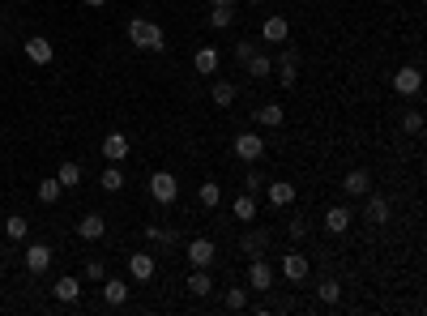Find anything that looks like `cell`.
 I'll return each instance as SVG.
<instances>
[{
	"label": "cell",
	"mask_w": 427,
	"mask_h": 316,
	"mask_svg": "<svg viewBox=\"0 0 427 316\" xmlns=\"http://www.w3.org/2000/svg\"><path fill=\"white\" fill-rule=\"evenodd\" d=\"M51 265V248L47 244H26V274H47Z\"/></svg>",
	"instance_id": "15"
},
{
	"label": "cell",
	"mask_w": 427,
	"mask_h": 316,
	"mask_svg": "<svg viewBox=\"0 0 427 316\" xmlns=\"http://www.w3.org/2000/svg\"><path fill=\"white\" fill-rule=\"evenodd\" d=\"M244 192H265V171H256V163H248L244 171Z\"/></svg>",
	"instance_id": "34"
},
{
	"label": "cell",
	"mask_w": 427,
	"mask_h": 316,
	"mask_svg": "<svg viewBox=\"0 0 427 316\" xmlns=\"http://www.w3.org/2000/svg\"><path fill=\"white\" fill-rule=\"evenodd\" d=\"M51 295H56L60 303H77V295H81V278H73V274H65L56 287H51Z\"/></svg>",
	"instance_id": "23"
},
{
	"label": "cell",
	"mask_w": 427,
	"mask_h": 316,
	"mask_svg": "<svg viewBox=\"0 0 427 316\" xmlns=\"http://www.w3.org/2000/svg\"><path fill=\"white\" fill-rule=\"evenodd\" d=\"M270 239H274V235H270V227H265V231H261V227H252V231H248V235L239 239V248H244L248 256H265V248H270Z\"/></svg>",
	"instance_id": "19"
},
{
	"label": "cell",
	"mask_w": 427,
	"mask_h": 316,
	"mask_svg": "<svg viewBox=\"0 0 427 316\" xmlns=\"http://www.w3.org/2000/svg\"><path fill=\"white\" fill-rule=\"evenodd\" d=\"M26 60H30V65H51V60H56V47H51V39L30 34V39H26Z\"/></svg>",
	"instance_id": "11"
},
{
	"label": "cell",
	"mask_w": 427,
	"mask_h": 316,
	"mask_svg": "<svg viewBox=\"0 0 427 316\" xmlns=\"http://www.w3.org/2000/svg\"><path fill=\"white\" fill-rule=\"evenodd\" d=\"M338 299H342V282L325 278V282H320V303H338Z\"/></svg>",
	"instance_id": "37"
},
{
	"label": "cell",
	"mask_w": 427,
	"mask_h": 316,
	"mask_svg": "<svg viewBox=\"0 0 427 316\" xmlns=\"http://www.w3.org/2000/svg\"><path fill=\"white\" fill-rule=\"evenodd\" d=\"M86 278H90V282H103V278H107V265H103V261H90V265H86Z\"/></svg>",
	"instance_id": "41"
},
{
	"label": "cell",
	"mask_w": 427,
	"mask_h": 316,
	"mask_svg": "<svg viewBox=\"0 0 427 316\" xmlns=\"http://www.w3.org/2000/svg\"><path fill=\"white\" fill-rule=\"evenodd\" d=\"M56 180H60V188H77V184H81V167H77V163H60Z\"/></svg>",
	"instance_id": "33"
},
{
	"label": "cell",
	"mask_w": 427,
	"mask_h": 316,
	"mask_svg": "<svg viewBox=\"0 0 427 316\" xmlns=\"http://www.w3.org/2000/svg\"><path fill=\"white\" fill-rule=\"evenodd\" d=\"M209 5H223V9H235V0H209Z\"/></svg>",
	"instance_id": "42"
},
{
	"label": "cell",
	"mask_w": 427,
	"mask_h": 316,
	"mask_svg": "<svg viewBox=\"0 0 427 316\" xmlns=\"http://www.w3.org/2000/svg\"><path fill=\"white\" fill-rule=\"evenodd\" d=\"M252 120H256V124H265V129H278V124L287 120V112H282V103H265V107H256V112H252Z\"/></svg>",
	"instance_id": "22"
},
{
	"label": "cell",
	"mask_w": 427,
	"mask_h": 316,
	"mask_svg": "<svg viewBox=\"0 0 427 316\" xmlns=\"http://www.w3.org/2000/svg\"><path fill=\"white\" fill-rule=\"evenodd\" d=\"M295 197H299V188L295 184H287V180H265V201H270L274 209H287V205H295Z\"/></svg>",
	"instance_id": "9"
},
{
	"label": "cell",
	"mask_w": 427,
	"mask_h": 316,
	"mask_svg": "<svg viewBox=\"0 0 427 316\" xmlns=\"http://www.w3.org/2000/svg\"><path fill=\"white\" fill-rule=\"evenodd\" d=\"M223 303H227V312H244V308H248V291H244V287H231Z\"/></svg>",
	"instance_id": "36"
},
{
	"label": "cell",
	"mask_w": 427,
	"mask_h": 316,
	"mask_svg": "<svg viewBox=\"0 0 427 316\" xmlns=\"http://www.w3.org/2000/svg\"><path fill=\"white\" fill-rule=\"evenodd\" d=\"M274 73H278V86H287V90L299 86V47H287L282 51V56L274 60Z\"/></svg>",
	"instance_id": "5"
},
{
	"label": "cell",
	"mask_w": 427,
	"mask_h": 316,
	"mask_svg": "<svg viewBox=\"0 0 427 316\" xmlns=\"http://www.w3.org/2000/svg\"><path fill=\"white\" fill-rule=\"evenodd\" d=\"M231 214H235L239 223H256V214H261V205H256V192H244V197H235V201H231Z\"/></svg>",
	"instance_id": "20"
},
{
	"label": "cell",
	"mask_w": 427,
	"mask_h": 316,
	"mask_svg": "<svg viewBox=\"0 0 427 316\" xmlns=\"http://www.w3.org/2000/svg\"><path fill=\"white\" fill-rule=\"evenodd\" d=\"M77 235H81V239H103V235H107V218H103V214H86V218L77 223Z\"/></svg>",
	"instance_id": "24"
},
{
	"label": "cell",
	"mask_w": 427,
	"mask_h": 316,
	"mask_svg": "<svg viewBox=\"0 0 427 316\" xmlns=\"http://www.w3.org/2000/svg\"><path fill=\"white\" fill-rule=\"evenodd\" d=\"M363 218H367V223H376V227H385V223L393 218V205H389V197H381V192H367V209H363Z\"/></svg>",
	"instance_id": "12"
},
{
	"label": "cell",
	"mask_w": 427,
	"mask_h": 316,
	"mask_svg": "<svg viewBox=\"0 0 427 316\" xmlns=\"http://www.w3.org/2000/svg\"><path fill=\"white\" fill-rule=\"evenodd\" d=\"M18 5H30V0H18Z\"/></svg>",
	"instance_id": "45"
},
{
	"label": "cell",
	"mask_w": 427,
	"mask_h": 316,
	"mask_svg": "<svg viewBox=\"0 0 427 316\" xmlns=\"http://www.w3.org/2000/svg\"><path fill=\"white\" fill-rule=\"evenodd\" d=\"M308 231H312V223H308V218H291V223H287V235H291V239H303Z\"/></svg>",
	"instance_id": "40"
},
{
	"label": "cell",
	"mask_w": 427,
	"mask_h": 316,
	"mask_svg": "<svg viewBox=\"0 0 427 316\" xmlns=\"http://www.w3.org/2000/svg\"><path fill=\"white\" fill-rule=\"evenodd\" d=\"M218 65H223L218 47H197V56H192V69H197L201 77H214V73H218Z\"/></svg>",
	"instance_id": "17"
},
{
	"label": "cell",
	"mask_w": 427,
	"mask_h": 316,
	"mask_svg": "<svg viewBox=\"0 0 427 316\" xmlns=\"http://www.w3.org/2000/svg\"><path fill=\"white\" fill-rule=\"evenodd\" d=\"M184 256H188V265H192V270H209V265H214V256H218V244L205 239V235H197V239H188Z\"/></svg>",
	"instance_id": "3"
},
{
	"label": "cell",
	"mask_w": 427,
	"mask_h": 316,
	"mask_svg": "<svg viewBox=\"0 0 427 316\" xmlns=\"http://www.w3.org/2000/svg\"><path fill=\"white\" fill-rule=\"evenodd\" d=\"M342 192H346V197H367V192H372V176H367L363 167L346 171V176H342Z\"/></svg>",
	"instance_id": "16"
},
{
	"label": "cell",
	"mask_w": 427,
	"mask_h": 316,
	"mask_svg": "<svg viewBox=\"0 0 427 316\" xmlns=\"http://www.w3.org/2000/svg\"><path fill=\"white\" fill-rule=\"evenodd\" d=\"M350 223H355V209H350V205H329V209H325V231H329V235H346Z\"/></svg>",
	"instance_id": "10"
},
{
	"label": "cell",
	"mask_w": 427,
	"mask_h": 316,
	"mask_svg": "<svg viewBox=\"0 0 427 316\" xmlns=\"http://www.w3.org/2000/svg\"><path fill=\"white\" fill-rule=\"evenodd\" d=\"M209 98H214V107H235L239 90H235L231 81H214V86H209Z\"/></svg>",
	"instance_id": "25"
},
{
	"label": "cell",
	"mask_w": 427,
	"mask_h": 316,
	"mask_svg": "<svg viewBox=\"0 0 427 316\" xmlns=\"http://www.w3.org/2000/svg\"><path fill=\"white\" fill-rule=\"evenodd\" d=\"M197 201H201L205 209H218V205H223V188L214 184V180H205V184H197Z\"/></svg>",
	"instance_id": "26"
},
{
	"label": "cell",
	"mask_w": 427,
	"mask_h": 316,
	"mask_svg": "<svg viewBox=\"0 0 427 316\" xmlns=\"http://www.w3.org/2000/svg\"><path fill=\"white\" fill-rule=\"evenodd\" d=\"M248 5H265V0H248Z\"/></svg>",
	"instance_id": "44"
},
{
	"label": "cell",
	"mask_w": 427,
	"mask_h": 316,
	"mask_svg": "<svg viewBox=\"0 0 427 316\" xmlns=\"http://www.w3.org/2000/svg\"><path fill=\"white\" fill-rule=\"evenodd\" d=\"M244 69H248V77H274V60L265 56V51H256V56H252Z\"/></svg>",
	"instance_id": "31"
},
{
	"label": "cell",
	"mask_w": 427,
	"mask_h": 316,
	"mask_svg": "<svg viewBox=\"0 0 427 316\" xmlns=\"http://www.w3.org/2000/svg\"><path fill=\"white\" fill-rule=\"evenodd\" d=\"M256 51H261V47H256L252 39H239V43H235V60H239V65H248V60L256 56Z\"/></svg>",
	"instance_id": "39"
},
{
	"label": "cell",
	"mask_w": 427,
	"mask_h": 316,
	"mask_svg": "<svg viewBox=\"0 0 427 316\" xmlns=\"http://www.w3.org/2000/svg\"><path fill=\"white\" fill-rule=\"evenodd\" d=\"M154 270H158V265H154L150 252H129V278H133V282H150Z\"/></svg>",
	"instance_id": "13"
},
{
	"label": "cell",
	"mask_w": 427,
	"mask_h": 316,
	"mask_svg": "<svg viewBox=\"0 0 427 316\" xmlns=\"http://www.w3.org/2000/svg\"><path fill=\"white\" fill-rule=\"evenodd\" d=\"M86 5H90V9H103V5H107V0H86Z\"/></svg>",
	"instance_id": "43"
},
{
	"label": "cell",
	"mask_w": 427,
	"mask_h": 316,
	"mask_svg": "<svg viewBox=\"0 0 427 316\" xmlns=\"http://www.w3.org/2000/svg\"><path fill=\"white\" fill-rule=\"evenodd\" d=\"M261 39H265V43H287V39H291V22L278 18V13L265 18V22H261Z\"/></svg>",
	"instance_id": "14"
},
{
	"label": "cell",
	"mask_w": 427,
	"mask_h": 316,
	"mask_svg": "<svg viewBox=\"0 0 427 316\" xmlns=\"http://www.w3.org/2000/svg\"><path fill=\"white\" fill-rule=\"evenodd\" d=\"M188 291H192L197 299H205V295L214 291V278H209V270H192V274H188Z\"/></svg>",
	"instance_id": "30"
},
{
	"label": "cell",
	"mask_w": 427,
	"mask_h": 316,
	"mask_svg": "<svg viewBox=\"0 0 427 316\" xmlns=\"http://www.w3.org/2000/svg\"><path fill=\"white\" fill-rule=\"evenodd\" d=\"M235 22V9H223V5H209V26L214 30H227Z\"/></svg>",
	"instance_id": "32"
},
{
	"label": "cell",
	"mask_w": 427,
	"mask_h": 316,
	"mask_svg": "<svg viewBox=\"0 0 427 316\" xmlns=\"http://www.w3.org/2000/svg\"><path fill=\"white\" fill-rule=\"evenodd\" d=\"M308 274H312V265H308L303 252H287V256H282V278H287L291 287H303Z\"/></svg>",
	"instance_id": "8"
},
{
	"label": "cell",
	"mask_w": 427,
	"mask_h": 316,
	"mask_svg": "<svg viewBox=\"0 0 427 316\" xmlns=\"http://www.w3.org/2000/svg\"><path fill=\"white\" fill-rule=\"evenodd\" d=\"M265 150H270V145H265V137H261V133H239V137L231 141V154L239 158V163H261Z\"/></svg>",
	"instance_id": "2"
},
{
	"label": "cell",
	"mask_w": 427,
	"mask_h": 316,
	"mask_svg": "<svg viewBox=\"0 0 427 316\" xmlns=\"http://www.w3.org/2000/svg\"><path fill=\"white\" fill-rule=\"evenodd\" d=\"M98 188H103V192H120V188H124V171H120V163H112V167L98 176Z\"/></svg>",
	"instance_id": "29"
},
{
	"label": "cell",
	"mask_w": 427,
	"mask_h": 316,
	"mask_svg": "<svg viewBox=\"0 0 427 316\" xmlns=\"http://www.w3.org/2000/svg\"><path fill=\"white\" fill-rule=\"evenodd\" d=\"M129 43L137 51H163L167 47V34H163V26L150 22V18H129Z\"/></svg>",
	"instance_id": "1"
},
{
	"label": "cell",
	"mask_w": 427,
	"mask_h": 316,
	"mask_svg": "<svg viewBox=\"0 0 427 316\" xmlns=\"http://www.w3.org/2000/svg\"><path fill=\"white\" fill-rule=\"evenodd\" d=\"M34 192H39V201H43V205H56L65 188H60V180H56V176H47V180H39V188H34Z\"/></svg>",
	"instance_id": "28"
},
{
	"label": "cell",
	"mask_w": 427,
	"mask_h": 316,
	"mask_svg": "<svg viewBox=\"0 0 427 316\" xmlns=\"http://www.w3.org/2000/svg\"><path fill=\"white\" fill-rule=\"evenodd\" d=\"M5 235H9L13 244H22V239L30 235V218H26V214H9V218H5Z\"/></svg>",
	"instance_id": "27"
},
{
	"label": "cell",
	"mask_w": 427,
	"mask_h": 316,
	"mask_svg": "<svg viewBox=\"0 0 427 316\" xmlns=\"http://www.w3.org/2000/svg\"><path fill=\"white\" fill-rule=\"evenodd\" d=\"M248 291H274V265L265 256H252V265H248Z\"/></svg>",
	"instance_id": "7"
},
{
	"label": "cell",
	"mask_w": 427,
	"mask_h": 316,
	"mask_svg": "<svg viewBox=\"0 0 427 316\" xmlns=\"http://www.w3.org/2000/svg\"><path fill=\"white\" fill-rule=\"evenodd\" d=\"M402 129H406V133H423V112H419V107L402 112Z\"/></svg>",
	"instance_id": "38"
},
{
	"label": "cell",
	"mask_w": 427,
	"mask_h": 316,
	"mask_svg": "<svg viewBox=\"0 0 427 316\" xmlns=\"http://www.w3.org/2000/svg\"><path fill=\"white\" fill-rule=\"evenodd\" d=\"M150 197H154L158 205H176V197H180V180H176L171 171H154V176H150Z\"/></svg>",
	"instance_id": "4"
},
{
	"label": "cell",
	"mask_w": 427,
	"mask_h": 316,
	"mask_svg": "<svg viewBox=\"0 0 427 316\" xmlns=\"http://www.w3.org/2000/svg\"><path fill=\"white\" fill-rule=\"evenodd\" d=\"M98 287H103V299H107V303H112V308H120V303H129V282H124V278H103Z\"/></svg>",
	"instance_id": "21"
},
{
	"label": "cell",
	"mask_w": 427,
	"mask_h": 316,
	"mask_svg": "<svg viewBox=\"0 0 427 316\" xmlns=\"http://www.w3.org/2000/svg\"><path fill=\"white\" fill-rule=\"evenodd\" d=\"M145 239H154V244H163V248H167V244H176L180 235H176L171 227H154V223H150V227H145Z\"/></svg>",
	"instance_id": "35"
},
{
	"label": "cell",
	"mask_w": 427,
	"mask_h": 316,
	"mask_svg": "<svg viewBox=\"0 0 427 316\" xmlns=\"http://www.w3.org/2000/svg\"><path fill=\"white\" fill-rule=\"evenodd\" d=\"M393 90H398L402 98H414V94L423 90V69H419V65H402V69L393 73Z\"/></svg>",
	"instance_id": "6"
},
{
	"label": "cell",
	"mask_w": 427,
	"mask_h": 316,
	"mask_svg": "<svg viewBox=\"0 0 427 316\" xmlns=\"http://www.w3.org/2000/svg\"><path fill=\"white\" fill-rule=\"evenodd\" d=\"M103 158H107V163H124V158H129V137L124 133H107L103 137Z\"/></svg>",
	"instance_id": "18"
}]
</instances>
